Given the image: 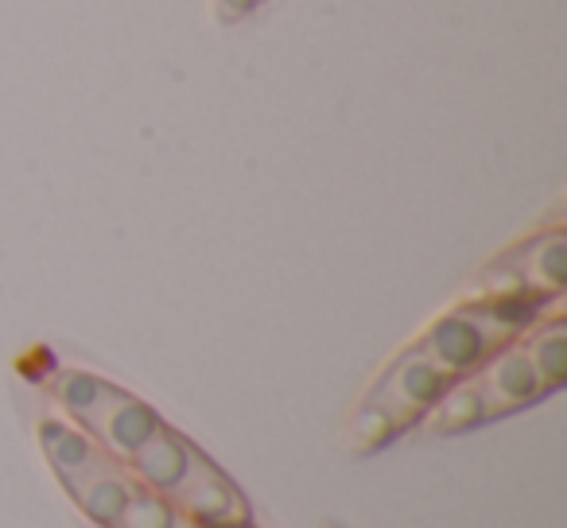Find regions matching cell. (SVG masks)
Returning a JSON list of instances; mask_svg holds the SVG:
<instances>
[{
    "mask_svg": "<svg viewBox=\"0 0 567 528\" xmlns=\"http://www.w3.org/2000/svg\"><path fill=\"white\" fill-rule=\"evenodd\" d=\"M48 393L71 416L74 427H82L97 447H105L121 463H128L133 451L164 424L156 408H148L141 396L86 370H55L48 377Z\"/></svg>",
    "mask_w": 567,
    "mask_h": 528,
    "instance_id": "277c9868",
    "label": "cell"
},
{
    "mask_svg": "<svg viewBox=\"0 0 567 528\" xmlns=\"http://www.w3.org/2000/svg\"><path fill=\"white\" fill-rule=\"evenodd\" d=\"M548 303L559 300H474L455 308L451 315L435 319L427 334L416 342L447 377H466L474 373L489 354L517 342L536 319H544Z\"/></svg>",
    "mask_w": 567,
    "mask_h": 528,
    "instance_id": "7a4b0ae2",
    "label": "cell"
},
{
    "mask_svg": "<svg viewBox=\"0 0 567 528\" xmlns=\"http://www.w3.org/2000/svg\"><path fill=\"white\" fill-rule=\"evenodd\" d=\"M478 393V404H482V420H502V416H513L520 408H533L536 401L548 396V389L540 385L536 370L528 365L525 350L520 342H509L502 346L497 354H489L486 362L478 365L474 373H466Z\"/></svg>",
    "mask_w": 567,
    "mask_h": 528,
    "instance_id": "52a82bcc",
    "label": "cell"
},
{
    "mask_svg": "<svg viewBox=\"0 0 567 528\" xmlns=\"http://www.w3.org/2000/svg\"><path fill=\"white\" fill-rule=\"evenodd\" d=\"M190 447H195V443L183 439L175 427L159 424L156 432H152L148 439L133 451L128 470L136 474V482H141L144 489H152V494H167L172 482L183 474V466H187Z\"/></svg>",
    "mask_w": 567,
    "mask_h": 528,
    "instance_id": "ba28073f",
    "label": "cell"
},
{
    "mask_svg": "<svg viewBox=\"0 0 567 528\" xmlns=\"http://www.w3.org/2000/svg\"><path fill=\"white\" fill-rule=\"evenodd\" d=\"M451 381L455 377H447L420 346L396 354L389 370L373 381L365 401L358 404L354 420H350V447L358 455H373L409 427L424 424V416L447 393Z\"/></svg>",
    "mask_w": 567,
    "mask_h": 528,
    "instance_id": "6da1fadb",
    "label": "cell"
},
{
    "mask_svg": "<svg viewBox=\"0 0 567 528\" xmlns=\"http://www.w3.org/2000/svg\"><path fill=\"white\" fill-rule=\"evenodd\" d=\"M265 0H218V20H226V24H237V20H245L252 9H260Z\"/></svg>",
    "mask_w": 567,
    "mask_h": 528,
    "instance_id": "30bf717a",
    "label": "cell"
},
{
    "mask_svg": "<svg viewBox=\"0 0 567 528\" xmlns=\"http://www.w3.org/2000/svg\"><path fill=\"white\" fill-rule=\"evenodd\" d=\"M520 350H525L528 365L536 370L540 385L551 393H559L567 381V323L559 315H544L520 334Z\"/></svg>",
    "mask_w": 567,
    "mask_h": 528,
    "instance_id": "9c48e42d",
    "label": "cell"
},
{
    "mask_svg": "<svg viewBox=\"0 0 567 528\" xmlns=\"http://www.w3.org/2000/svg\"><path fill=\"white\" fill-rule=\"evenodd\" d=\"M245 528H252V525H245Z\"/></svg>",
    "mask_w": 567,
    "mask_h": 528,
    "instance_id": "8fae6325",
    "label": "cell"
},
{
    "mask_svg": "<svg viewBox=\"0 0 567 528\" xmlns=\"http://www.w3.org/2000/svg\"><path fill=\"white\" fill-rule=\"evenodd\" d=\"M159 497H167L183 517L198 520L203 528H245L249 525V501L241 497V489H237L198 447H190L183 474L172 482V489Z\"/></svg>",
    "mask_w": 567,
    "mask_h": 528,
    "instance_id": "8992f818",
    "label": "cell"
},
{
    "mask_svg": "<svg viewBox=\"0 0 567 528\" xmlns=\"http://www.w3.org/2000/svg\"><path fill=\"white\" fill-rule=\"evenodd\" d=\"M567 288V234H544L520 241L505 257H497L478 277V300H559Z\"/></svg>",
    "mask_w": 567,
    "mask_h": 528,
    "instance_id": "5b68a950",
    "label": "cell"
},
{
    "mask_svg": "<svg viewBox=\"0 0 567 528\" xmlns=\"http://www.w3.org/2000/svg\"><path fill=\"white\" fill-rule=\"evenodd\" d=\"M40 443H43V455H48L51 470L59 474L66 494L79 501V509L86 513L94 525L117 528L128 497L141 489V482L128 470V463L113 458L110 451L97 447L82 427L66 424V420H43Z\"/></svg>",
    "mask_w": 567,
    "mask_h": 528,
    "instance_id": "3957f363",
    "label": "cell"
}]
</instances>
